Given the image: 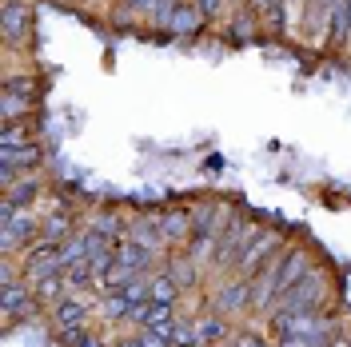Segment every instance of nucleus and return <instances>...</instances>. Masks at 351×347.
Wrapping results in <instances>:
<instances>
[{"label": "nucleus", "instance_id": "1", "mask_svg": "<svg viewBox=\"0 0 351 347\" xmlns=\"http://www.w3.org/2000/svg\"><path fill=\"white\" fill-rule=\"evenodd\" d=\"M148 263H152V252L148 248H140V243H132V239H120L116 243V252H112V267L104 272V287L108 291H124L132 280H140V272H148Z\"/></svg>", "mask_w": 351, "mask_h": 347}, {"label": "nucleus", "instance_id": "2", "mask_svg": "<svg viewBox=\"0 0 351 347\" xmlns=\"http://www.w3.org/2000/svg\"><path fill=\"white\" fill-rule=\"evenodd\" d=\"M319 296H324V276H319V272H307L304 280L291 283L284 296H280V307H276V315H295V311H311Z\"/></svg>", "mask_w": 351, "mask_h": 347}, {"label": "nucleus", "instance_id": "3", "mask_svg": "<svg viewBox=\"0 0 351 347\" xmlns=\"http://www.w3.org/2000/svg\"><path fill=\"white\" fill-rule=\"evenodd\" d=\"M0 228H4V252H16L21 243H28V239L36 236V219L28 216V208H0Z\"/></svg>", "mask_w": 351, "mask_h": 347}, {"label": "nucleus", "instance_id": "4", "mask_svg": "<svg viewBox=\"0 0 351 347\" xmlns=\"http://www.w3.org/2000/svg\"><path fill=\"white\" fill-rule=\"evenodd\" d=\"M56 327H60V339H68V344H76L80 335H84V307L72 304V300H60V307H56Z\"/></svg>", "mask_w": 351, "mask_h": 347}, {"label": "nucleus", "instance_id": "5", "mask_svg": "<svg viewBox=\"0 0 351 347\" xmlns=\"http://www.w3.org/2000/svg\"><path fill=\"white\" fill-rule=\"evenodd\" d=\"M280 243V236L276 232H260V239L256 243H243V252L236 256V267L240 272H256V267H263V260H267V252Z\"/></svg>", "mask_w": 351, "mask_h": 347}, {"label": "nucleus", "instance_id": "6", "mask_svg": "<svg viewBox=\"0 0 351 347\" xmlns=\"http://www.w3.org/2000/svg\"><path fill=\"white\" fill-rule=\"evenodd\" d=\"M160 232H164V243H184L188 236H196V219H192V212H164Z\"/></svg>", "mask_w": 351, "mask_h": 347}, {"label": "nucleus", "instance_id": "7", "mask_svg": "<svg viewBox=\"0 0 351 347\" xmlns=\"http://www.w3.org/2000/svg\"><path fill=\"white\" fill-rule=\"evenodd\" d=\"M192 219H196V239H212L216 232L228 228V219H223V208H219V204H199V208H192Z\"/></svg>", "mask_w": 351, "mask_h": 347}, {"label": "nucleus", "instance_id": "8", "mask_svg": "<svg viewBox=\"0 0 351 347\" xmlns=\"http://www.w3.org/2000/svg\"><path fill=\"white\" fill-rule=\"evenodd\" d=\"M32 100H36V92H32V84H28V80L8 84V92H4V120L12 124V120H16V112L32 108Z\"/></svg>", "mask_w": 351, "mask_h": 347}, {"label": "nucleus", "instance_id": "9", "mask_svg": "<svg viewBox=\"0 0 351 347\" xmlns=\"http://www.w3.org/2000/svg\"><path fill=\"white\" fill-rule=\"evenodd\" d=\"M36 160H40L36 144H24V148H4V160H0V176H4V180H12V176H16V168H32Z\"/></svg>", "mask_w": 351, "mask_h": 347}, {"label": "nucleus", "instance_id": "10", "mask_svg": "<svg viewBox=\"0 0 351 347\" xmlns=\"http://www.w3.org/2000/svg\"><path fill=\"white\" fill-rule=\"evenodd\" d=\"M128 239L132 243H140V248H148V252H160V248H164L160 219H136V224L128 228Z\"/></svg>", "mask_w": 351, "mask_h": 347}, {"label": "nucleus", "instance_id": "11", "mask_svg": "<svg viewBox=\"0 0 351 347\" xmlns=\"http://www.w3.org/2000/svg\"><path fill=\"white\" fill-rule=\"evenodd\" d=\"M28 24H32V12H28V4L4 0V36H8V40H21Z\"/></svg>", "mask_w": 351, "mask_h": 347}, {"label": "nucleus", "instance_id": "12", "mask_svg": "<svg viewBox=\"0 0 351 347\" xmlns=\"http://www.w3.org/2000/svg\"><path fill=\"white\" fill-rule=\"evenodd\" d=\"M28 315L32 311V296H28V283H4V315L8 320H16V315Z\"/></svg>", "mask_w": 351, "mask_h": 347}, {"label": "nucleus", "instance_id": "13", "mask_svg": "<svg viewBox=\"0 0 351 347\" xmlns=\"http://www.w3.org/2000/svg\"><path fill=\"white\" fill-rule=\"evenodd\" d=\"M243 304H252V283H228L219 291V311H236Z\"/></svg>", "mask_w": 351, "mask_h": 347}, {"label": "nucleus", "instance_id": "14", "mask_svg": "<svg viewBox=\"0 0 351 347\" xmlns=\"http://www.w3.org/2000/svg\"><path fill=\"white\" fill-rule=\"evenodd\" d=\"M199 21H204V16H199L196 4H192V8H188V4H176V12H172V21H168V28H172V32H196Z\"/></svg>", "mask_w": 351, "mask_h": 347}, {"label": "nucleus", "instance_id": "15", "mask_svg": "<svg viewBox=\"0 0 351 347\" xmlns=\"http://www.w3.org/2000/svg\"><path fill=\"white\" fill-rule=\"evenodd\" d=\"M68 232H72V219H68L64 212H52V216L44 219V228H40L44 243H56V239H64Z\"/></svg>", "mask_w": 351, "mask_h": 347}, {"label": "nucleus", "instance_id": "16", "mask_svg": "<svg viewBox=\"0 0 351 347\" xmlns=\"http://www.w3.org/2000/svg\"><path fill=\"white\" fill-rule=\"evenodd\" d=\"M36 192H40V188H36V180H21V184H16V192L4 195V208H28V204L36 200Z\"/></svg>", "mask_w": 351, "mask_h": 347}, {"label": "nucleus", "instance_id": "17", "mask_svg": "<svg viewBox=\"0 0 351 347\" xmlns=\"http://www.w3.org/2000/svg\"><path fill=\"white\" fill-rule=\"evenodd\" d=\"M168 339H172V347H196L199 344V331L192 324H184V320H176V324L168 327Z\"/></svg>", "mask_w": 351, "mask_h": 347}, {"label": "nucleus", "instance_id": "18", "mask_svg": "<svg viewBox=\"0 0 351 347\" xmlns=\"http://www.w3.org/2000/svg\"><path fill=\"white\" fill-rule=\"evenodd\" d=\"M176 291H180V283H176L172 276H152V300H160V304H172Z\"/></svg>", "mask_w": 351, "mask_h": 347}, {"label": "nucleus", "instance_id": "19", "mask_svg": "<svg viewBox=\"0 0 351 347\" xmlns=\"http://www.w3.org/2000/svg\"><path fill=\"white\" fill-rule=\"evenodd\" d=\"M168 276H172V280L180 283V287H192V280H196V267H192V263H188V260H176V263H172V272H168Z\"/></svg>", "mask_w": 351, "mask_h": 347}, {"label": "nucleus", "instance_id": "20", "mask_svg": "<svg viewBox=\"0 0 351 347\" xmlns=\"http://www.w3.org/2000/svg\"><path fill=\"white\" fill-rule=\"evenodd\" d=\"M136 344H140V347H172V339H168L164 331H156V327H144Z\"/></svg>", "mask_w": 351, "mask_h": 347}, {"label": "nucleus", "instance_id": "21", "mask_svg": "<svg viewBox=\"0 0 351 347\" xmlns=\"http://www.w3.org/2000/svg\"><path fill=\"white\" fill-rule=\"evenodd\" d=\"M0 144H4V148H16V144H28V132H21L16 128V124H8V128H4V136H0Z\"/></svg>", "mask_w": 351, "mask_h": 347}, {"label": "nucleus", "instance_id": "22", "mask_svg": "<svg viewBox=\"0 0 351 347\" xmlns=\"http://www.w3.org/2000/svg\"><path fill=\"white\" fill-rule=\"evenodd\" d=\"M199 339H219V335H223V324H219V320H199Z\"/></svg>", "mask_w": 351, "mask_h": 347}, {"label": "nucleus", "instance_id": "23", "mask_svg": "<svg viewBox=\"0 0 351 347\" xmlns=\"http://www.w3.org/2000/svg\"><path fill=\"white\" fill-rule=\"evenodd\" d=\"M196 8H199V16H216L219 0H196Z\"/></svg>", "mask_w": 351, "mask_h": 347}, {"label": "nucleus", "instance_id": "24", "mask_svg": "<svg viewBox=\"0 0 351 347\" xmlns=\"http://www.w3.org/2000/svg\"><path fill=\"white\" fill-rule=\"evenodd\" d=\"M236 347H267V344H263V339H256V335H240V339H236Z\"/></svg>", "mask_w": 351, "mask_h": 347}, {"label": "nucleus", "instance_id": "25", "mask_svg": "<svg viewBox=\"0 0 351 347\" xmlns=\"http://www.w3.org/2000/svg\"><path fill=\"white\" fill-rule=\"evenodd\" d=\"M76 347H100V339H96V335H88V331H84V335L76 339Z\"/></svg>", "mask_w": 351, "mask_h": 347}, {"label": "nucleus", "instance_id": "26", "mask_svg": "<svg viewBox=\"0 0 351 347\" xmlns=\"http://www.w3.org/2000/svg\"><path fill=\"white\" fill-rule=\"evenodd\" d=\"M271 4H276V0H256V8H271Z\"/></svg>", "mask_w": 351, "mask_h": 347}]
</instances>
